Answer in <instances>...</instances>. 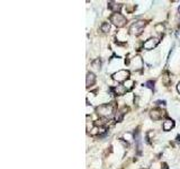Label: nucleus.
Segmentation results:
<instances>
[{
  "label": "nucleus",
  "mask_w": 180,
  "mask_h": 169,
  "mask_svg": "<svg viewBox=\"0 0 180 169\" xmlns=\"http://www.w3.org/2000/svg\"><path fill=\"white\" fill-rule=\"evenodd\" d=\"M162 169H168V166H167V164H162Z\"/></svg>",
  "instance_id": "nucleus-19"
},
{
  "label": "nucleus",
  "mask_w": 180,
  "mask_h": 169,
  "mask_svg": "<svg viewBox=\"0 0 180 169\" xmlns=\"http://www.w3.org/2000/svg\"><path fill=\"white\" fill-rule=\"evenodd\" d=\"M145 86H146L148 88H151V89H153V88H154V83H153L152 80H150V81H148V83L145 84Z\"/></svg>",
  "instance_id": "nucleus-17"
},
{
  "label": "nucleus",
  "mask_w": 180,
  "mask_h": 169,
  "mask_svg": "<svg viewBox=\"0 0 180 169\" xmlns=\"http://www.w3.org/2000/svg\"><path fill=\"white\" fill-rule=\"evenodd\" d=\"M92 68L93 69H96V70H99L100 69V60H95L93 62H92Z\"/></svg>",
  "instance_id": "nucleus-14"
},
{
  "label": "nucleus",
  "mask_w": 180,
  "mask_h": 169,
  "mask_svg": "<svg viewBox=\"0 0 180 169\" xmlns=\"http://www.w3.org/2000/svg\"><path fill=\"white\" fill-rule=\"evenodd\" d=\"M113 110H114V107H113L112 104H105V105L98 106L97 110H96V112H97V114H98L99 116L106 117V116H109V115L113 113Z\"/></svg>",
  "instance_id": "nucleus-1"
},
{
  "label": "nucleus",
  "mask_w": 180,
  "mask_h": 169,
  "mask_svg": "<svg viewBox=\"0 0 180 169\" xmlns=\"http://www.w3.org/2000/svg\"><path fill=\"white\" fill-rule=\"evenodd\" d=\"M129 77V72L127 70H120L117 72H115L113 75V79L118 81V83H122V81H126Z\"/></svg>",
  "instance_id": "nucleus-3"
},
{
  "label": "nucleus",
  "mask_w": 180,
  "mask_h": 169,
  "mask_svg": "<svg viewBox=\"0 0 180 169\" xmlns=\"http://www.w3.org/2000/svg\"><path fill=\"white\" fill-rule=\"evenodd\" d=\"M108 7L114 11V14L115 13H118L120 10V8H122V5L120 3H116V2H113V1H110L109 3H108Z\"/></svg>",
  "instance_id": "nucleus-10"
},
{
  "label": "nucleus",
  "mask_w": 180,
  "mask_h": 169,
  "mask_svg": "<svg viewBox=\"0 0 180 169\" xmlns=\"http://www.w3.org/2000/svg\"><path fill=\"white\" fill-rule=\"evenodd\" d=\"M95 83H96V77H95V75H93L92 72H88V75H87V81H86L87 87H91Z\"/></svg>",
  "instance_id": "nucleus-7"
},
{
  "label": "nucleus",
  "mask_w": 180,
  "mask_h": 169,
  "mask_svg": "<svg viewBox=\"0 0 180 169\" xmlns=\"http://www.w3.org/2000/svg\"><path fill=\"white\" fill-rule=\"evenodd\" d=\"M125 111V110H124ZM124 111H120V112H117L116 114V116H115V119L117 121V122H120L122 119H123V116H124Z\"/></svg>",
  "instance_id": "nucleus-15"
},
{
  "label": "nucleus",
  "mask_w": 180,
  "mask_h": 169,
  "mask_svg": "<svg viewBox=\"0 0 180 169\" xmlns=\"http://www.w3.org/2000/svg\"><path fill=\"white\" fill-rule=\"evenodd\" d=\"M133 84H134V81H133V80L127 79V80L125 81V84H124V87H125L127 90H131V89L133 88Z\"/></svg>",
  "instance_id": "nucleus-12"
},
{
  "label": "nucleus",
  "mask_w": 180,
  "mask_h": 169,
  "mask_svg": "<svg viewBox=\"0 0 180 169\" xmlns=\"http://www.w3.org/2000/svg\"><path fill=\"white\" fill-rule=\"evenodd\" d=\"M159 42H160V40L159 38H156V37H152V38H149L144 44H143V49H145V50H148V51H150V50H153L158 44H159Z\"/></svg>",
  "instance_id": "nucleus-5"
},
{
  "label": "nucleus",
  "mask_w": 180,
  "mask_h": 169,
  "mask_svg": "<svg viewBox=\"0 0 180 169\" xmlns=\"http://www.w3.org/2000/svg\"><path fill=\"white\" fill-rule=\"evenodd\" d=\"M156 105H162V106H164L166 105V102H161V100H158L156 103H155Z\"/></svg>",
  "instance_id": "nucleus-18"
},
{
  "label": "nucleus",
  "mask_w": 180,
  "mask_h": 169,
  "mask_svg": "<svg viewBox=\"0 0 180 169\" xmlns=\"http://www.w3.org/2000/svg\"><path fill=\"white\" fill-rule=\"evenodd\" d=\"M126 88L124 87V86H117V87H115V89H114V91L116 92V95H124L125 92H126Z\"/></svg>",
  "instance_id": "nucleus-11"
},
{
  "label": "nucleus",
  "mask_w": 180,
  "mask_h": 169,
  "mask_svg": "<svg viewBox=\"0 0 180 169\" xmlns=\"http://www.w3.org/2000/svg\"><path fill=\"white\" fill-rule=\"evenodd\" d=\"M110 22H112L115 26H117V27H123V26L126 24V18H125L122 14H120V13H115V14L112 15Z\"/></svg>",
  "instance_id": "nucleus-2"
},
{
  "label": "nucleus",
  "mask_w": 180,
  "mask_h": 169,
  "mask_svg": "<svg viewBox=\"0 0 180 169\" xmlns=\"http://www.w3.org/2000/svg\"><path fill=\"white\" fill-rule=\"evenodd\" d=\"M179 13H180V7H179Z\"/></svg>",
  "instance_id": "nucleus-21"
},
{
  "label": "nucleus",
  "mask_w": 180,
  "mask_h": 169,
  "mask_svg": "<svg viewBox=\"0 0 180 169\" xmlns=\"http://www.w3.org/2000/svg\"><path fill=\"white\" fill-rule=\"evenodd\" d=\"M155 30L159 32V33H162V32L164 30V26H163L162 24H158V25L155 26Z\"/></svg>",
  "instance_id": "nucleus-16"
},
{
  "label": "nucleus",
  "mask_w": 180,
  "mask_h": 169,
  "mask_svg": "<svg viewBox=\"0 0 180 169\" xmlns=\"http://www.w3.org/2000/svg\"><path fill=\"white\" fill-rule=\"evenodd\" d=\"M177 89H178V92L180 94V83L178 84V86H177Z\"/></svg>",
  "instance_id": "nucleus-20"
},
{
  "label": "nucleus",
  "mask_w": 180,
  "mask_h": 169,
  "mask_svg": "<svg viewBox=\"0 0 180 169\" xmlns=\"http://www.w3.org/2000/svg\"><path fill=\"white\" fill-rule=\"evenodd\" d=\"M173 126H175V122H173L172 119H167V121L163 123V130H164V131H170Z\"/></svg>",
  "instance_id": "nucleus-9"
},
{
  "label": "nucleus",
  "mask_w": 180,
  "mask_h": 169,
  "mask_svg": "<svg viewBox=\"0 0 180 169\" xmlns=\"http://www.w3.org/2000/svg\"><path fill=\"white\" fill-rule=\"evenodd\" d=\"M142 64H143V61H142V59L140 56L134 57L133 61H132V65L134 67V69H140L142 67Z\"/></svg>",
  "instance_id": "nucleus-8"
},
{
  "label": "nucleus",
  "mask_w": 180,
  "mask_h": 169,
  "mask_svg": "<svg viewBox=\"0 0 180 169\" xmlns=\"http://www.w3.org/2000/svg\"><path fill=\"white\" fill-rule=\"evenodd\" d=\"M144 26H145V22L139 20V22H136V23H134V24L131 25V27H129V33L133 34V35L140 34V33L142 32V29H143Z\"/></svg>",
  "instance_id": "nucleus-4"
},
{
  "label": "nucleus",
  "mask_w": 180,
  "mask_h": 169,
  "mask_svg": "<svg viewBox=\"0 0 180 169\" xmlns=\"http://www.w3.org/2000/svg\"><path fill=\"white\" fill-rule=\"evenodd\" d=\"M100 28H101V30H102L104 33H107V32L110 29V24H109V23H104Z\"/></svg>",
  "instance_id": "nucleus-13"
},
{
  "label": "nucleus",
  "mask_w": 180,
  "mask_h": 169,
  "mask_svg": "<svg viewBox=\"0 0 180 169\" xmlns=\"http://www.w3.org/2000/svg\"><path fill=\"white\" fill-rule=\"evenodd\" d=\"M163 116V112L161 111V110H153L152 112H151V118L153 119V121H158V119H160L161 117Z\"/></svg>",
  "instance_id": "nucleus-6"
}]
</instances>
